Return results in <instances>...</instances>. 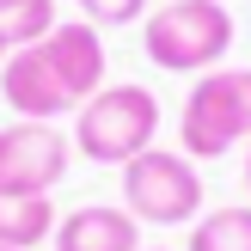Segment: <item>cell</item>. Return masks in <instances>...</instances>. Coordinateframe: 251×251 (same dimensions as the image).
Listing matches in <instances>:
<instances>
[{
  "label": "cell",
  "mask_w": 251,
  "mask_h": 251,
  "mask_svg": "<svg viewBox=\"0 0 251 251\" xmlns=\"http://www.w3.org/2000/svg\"><path fill=\"white\" fill-rule=\"evenodd\" d=\"M55 202L49 196H25V190H0V245L12 251H37L43 239H55Z\"/></svg>",
  "instance_id": "9"
},
{
  "label": "cell",
  "mask_w": 251,
  "mask_h": 251,
  "mask_svg": "<svg viewBox=\"0 0 251 251\" xmlns=\"http://www.w3.org/2000/svg\"><path fill=\"white\" fill-rule=\"evenodd\" d=\"M190 251H251V208L227 202L190 227Z\"/></svg>",
  "instance_id": "10"
},
{
  "label": "cell",
  "mask_w": 251,
  "mask_h": 251,
  "mask_svg": "<svg viewBox=\"0 0 251 251\" xmlns=\"http://www.w3.org/2000/svg\"><path fill=\"white\" fill-rule=\"evenodd\" d=\"M25 6H31V0H0V25H6L12 12H25Z\"/></svg>",
  "instance_id": "13"
},
{
  "label": "cell",
  "mask_w": 251,
  "mask_h": 251,
  "mask_svg": "<svg viewBox=\"0 0 251 251\" xmlns=\"http://www.w3.org/2000/svg\"><path fill=\"white\" fill-rule=\"evenodd\" d=\"M141 251H166V245H141Z\"/></svg>",
  "instance_id": "16"
},
{
  "label": "cell",
  "mask_w": 251,
  "mask_h": 251,
  "mask_svg": "<svg viewBox=\"0 0 251 251\" xmlns=\"http://www.w3.org/2000/svg\"><path fill=\"white\" fill-rule=\"evenodd\" d=\"M12 55V37H6V25H0V61H6Z\"/></svg>",
  "instance_id": "14"
},
{
  "label": "cell",
  "mask_w": 251,
  "mask_h": 251,
  "mask_svg": "<svg viewBox=\"0 0 251 251\" xmlns=\"http://www.w3.org/2000/svg\"><path fill=\"white\" fill-rule=\"evenodd\" d=\"M245 184H251V147H245Z\"/></svg>",
  "instance_id": "15"
},
{
  "label": "cell",
  "mask_w": 251,
  "mask_h": 251,
  "mask_svg": "<svg viewBox=\"0 0 251 251\" xmlns=\"http://www.w3.org/2000/svg\"><path fill=\"white\" fill-rule=\"evenodd\" d=\"M74 135H61L55 123H6L0 129V190L49 196L68 178Z\"/></svg>",
  "instance_id": "5"
},
{
  "label": "cell",
  "mask_w": 251,
  "mask_h": 251,
  "mask_svg": "<svg viewBox=\"0 0 251 251\" xmlns=\"http://www.w3.org/2000/svg\"><path fill=\"white\" fill-rule=\"evenodd\" d=\"M55 25H61V19H55V0H31L25 12L6 19V37H12V49H25V43H43Z\"/></svg>",
  "instance_id": "11"
},
{
  "label": "cell",
  "mask_w": 251,
  "mask_h": 251,
  "mask_svg": "<svg viewBox=\"0 0 251 251\" xmlns=\"http://www.w3.org/2000/svg\"><path fill=\"white\" fill-rule=\"evenodd\" d=\"M74 147L92 166H129L135 153L159 147V98L147 86H98L80 110H74Z\"/></svg>",
  "instance_id": "2"
},
{
  "label": "cell",
  "mask_w": 251,
  "mask_h": 251,
  "mask_svg": "<svg viewBox=\"0 0 251 251\" xmlns=\"http://www.w3.org/2000/svg\"><path fill=\"white\" fill-rule=\"evenodd\" d=\"M0 251H12V245H0Z\"/></svg>",
  "instance_id": "17"
},
{
  "label": "cell",
  "mask_w": 251,
  "mask_h": 251,
  "mask_svg": "<svg viewBox=\"0 0 251 251\" xmlns=\"http://www.w3.org/2000/svg\"><path fill=\"white\" fill-rule=\"evenodd\" d=\"M43 55L49 68H55V80L68 86L74 104H86V98L104 86V37H98V25H55V31L43 37Z\"/></svg>",
  "instance_id": "7"
},
{
  "label": "cell",
  "mask_w": 251,
  "mask_h": 251,
  "mask_svg": "<svg viewBox=\"0 0 251 251\" xmlns=\"http://www.w3.org/2000/svg\"><path fill=\"white\" fill-rule=\"evenodd\" d=\"M251 141V68H208L178 110V147L190 159H221Z\"/></svg>",
  "instance_id": "3"
},
{
  "label": "cell",
  "mask_w": 251,
  "mask_h": 251,
  "mask_svg": "<svg viewBox=\"0 0 251 251\" xmlns=\"http://www.w3.org/2000/svg\"><path fill=\"white\" fill-rule=\"evenodd\" d=\"M123 208L141 227H178L202 215V172L184 147H147L123 166Z\"/></svg>",
  "instance_id": "4"
},
{
  "label": "cell",
  "mask_w": 251,
  "mask_h": 251,
  "mask_svg": "<svg viewBox=\"0 0 251 251\" xmlns=\"http://www.w3.org/2000/svg\"><path fill=\"white\" fill-rule=\"evenodd\" d=\"M0 92H6L12 110H19V123H61V117L80 110L68 98V86L55 80L43 43H25V49H12V55L0 61Z\"/></svg>",
  "instance_id": "6"
},
{
  "label": "cell",
  "mask_w": 251,
  "mask_h": 251,
  "mask_svg": "<svg viewBox=\"0 0 251 251\" xmlns=\"http://www.w3.org/2000/svg\"><path fill=\"white\" fill-rule=\"evenodd\" d=\"M55 251H141V221L117 202H86L55 221Z\"/></svg>",
  "instance_id": "8"
},
{
  "label": "cell",
  "mask_w": 251,
  "mask_h": 251,
  "mask_svg": "<svg viewBox=\"0 0 251 251\" xmlns=\"http://www.w3.org/2000/svg\"><path fill=\"white\" fill-rule=\"evenodd\" d=\"M86 25H135L147 19V0H74Z\"/></svg>",
  "instance_id": "12"
},
{
  "label": "cell",
  "mask_w": 251,
  "mask_h": 251,
  "mask_svg": "<svg viewBox=\"0 0 251 251\" xmlns=\"http://www.w3.org/2000/svg\"><path fill=\"white\" fill-rule=\"evenodd\" d=\"M233 37H239V25H233L227 0H172V6L147 12V25H141L147 61L166 68V74H208V68H221Z\"/></svg>",
  "instance_id": "1"
}]
</instances>
